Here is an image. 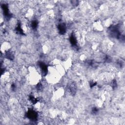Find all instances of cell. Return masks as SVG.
<instances>
[{
    "label": "cell",
    "mask_w": 125,
    "mask_h": 125,
    "mask_svg": "<svg viewBox=\"0 0 125 125\" xmlns=\"http://www.w3.org/2000/svg\"><path fill=\"white\" fill-rule=\"evenodd\" d=\"M11 48V44L8 42H4L1 45V51L2 53H5L8 51Z\"/></svg>",
    "instance_id": "6da1fadb"
},
{
    "label": "cell",
    "mask_w": 125,
    "mask_h": 125,
    "mask_svg": "<svg viewBox=\"0 0 125 125\" xmlns=\"http://www.w3.org/2000/svg\"><path fill=\"white\" fill-rule=\"evenodd\" d=\"M93 27L97 31H101L103 29V26L101 23L99 21H97L93 24Z\"/></svg>",
    "instance_id": "7a4b0ae2"
}]
</instances>
